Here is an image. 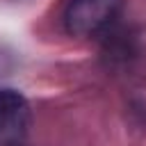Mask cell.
<instances>
[{"label":"cell","instance_id":"cell-1","mask_svg":"<svg viewBox=\"0 0 146 146\" xmlns=\"http://www.w3.org/2000/svg\"><path fill=\"white\" fill-rule=\"evenodd\" d=\"M123 0H66L62 27L68 36L94 39L107 34L121 14Z\"/></svg>","mask_w":146,"mask_h":146},{"label":"cell","instance_id":"cell-2","mask_svg":"<svg viewBox=\"0 0 146 146\" xmlns=\"http://www.w3.org/2000/svg\"><path fill=\"white\" fill-rule=\"evenodd\" d=\"M30 123L27 98L16 89H0V146H25Z\"/></svg>","mask_w":146,"mask_h":146}]
</instances>
